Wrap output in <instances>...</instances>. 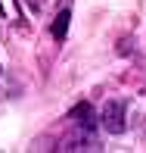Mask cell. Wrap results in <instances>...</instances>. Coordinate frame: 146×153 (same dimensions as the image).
Instances as JSON below:
<instances>
[{
	"label": "cell",
	"instance_id": "6da1fadb",
	"mask_svg": "<svg viewBox=\"0 0 146 153\" xmlns=\"http://www.w3.org/2000/svg\"><path fill=\"white\" fill-rule=\"evenodd\" d=\"M124 109H128V103L124 100H109L106 106H103V128L109 131V134H121L124 131Z\"/></svg>",
	"mask_w": 146,
	"mask_h": 153
},
{
	"label": "cell",
	"instance_id": "3957f363",
	"mask_svg": "<svg viewBox=\"0 0 146 153\" xmlns=\"http://www.w3.org/2000/svg\"><path fill=\"white\" fill-rule=\"evenodd\" d=\"M72 119H84V125H90V119H93V109H90L87 103H78V106L72 109Z\"/></svg>",
	"mask_w": 146,
	"mask_h": 153
},
{
	"label": "cell",
	"instance_id": "7a4b0ae2",
	"mask_svg": "<svg viewBox=\"0 0 146 153\" xmlns=\"http://www.w3.org/2000/svg\"><path fill=\"white\" fill-rule=\"evenodd\" d=\"M65 28H68V10H62L53 22V38H65Z\"/></svg>",
	"mask_w": 146,
	"mask_h": 153
}]
</instances>
